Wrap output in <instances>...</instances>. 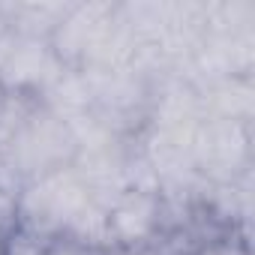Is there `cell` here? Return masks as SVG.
I'll return each mask as SVG.
<instances>
[{
  "label": "cell",
  "mask_w": 255,
  "mask_h": 255,
  "mask_svg": "<svg viewBox=\"0 0 255 255\" xmlns=\"http://www.w3.org/2000/svg\"><path fill=\"white\" fill-rule=\"evenodd\" d=\"M18 222V198L6 189H0V240H3Z\"/></svg>",
  "instance_id": "9a60e30c"
},
{
  "label": "cell",
  "mask_w": 255,
  "mask_h": 255,
  "mask_svg": "<svg viewBox=\"0 0 255 255\" xmlns=\"http://www.w3.org/2000/svg\"><path fill=\"white\" fill-rule=\"evenodd\" d=\"M129 150H132V138L75 153L72 168H75L78 180L84 183L93 204L108 207L114 198H120L129 189V174H126V168H129Z\"/></svg>",
  "instance_id": "8992f818"
},
{
  "label": "cell",
  "mask_w": 255,
  "mask_h": 255,
  "mask_svg": "<svg viewBox=\"0 0 255 255\" xmlns=\"http://www.w3.org/2000/svg\"><path fill=\"white\" fill-rule=\"evenodd\" d=\"M72 0H39V3H6L9 27L24 39H51L57 24L63 21Z\"/></svg>",
  "instance_id": "30bf717a"
},
{
  "label": "cell",
  "mask_w": 255,
  "mask_h": 255,
  "mask_svg": "<svg viewBox=\"0 0 255 255\" xmlns=\"http://www.w3.org/2000/svg\"><path fill=\"white\" fill-rule=\"evenodd\" d=\"M48 243H51L48 234H39V231L15 222V228L0 240V255H45Z\"/></svg>",
  "instance_id": "4fadbf2b"
},
{
  "label": "cell",
  "mask_w": 255,
  "mask_h": 255,
  "mask_svg": "<svg viewBox=\"0 0 255 255\" xmlns=\"http://www.w3.org/2000/svg\"><path fill=\"white\" fill-rule=\"evenodd\" d=\"M39 105L48 108L54 117L60 120H72L84 111L93 108V93H90V84H87V75L81 69H72L66 66L51 84L48 90L39 96Z\"/></svg>",
  "instance_id": "9c48e42d"
},
{
  "label": "cell",
  "mask_w": 255,
  "mask_h": 255,
  "mask_svg": "<svg viewBox=\"0 0 255 255\" xmlns=\"http://www.w3.org/2000/svg\"><path fill=\"white\" fill-rule=\"evenodd\" d=\"M90 255H138V252H129V249H120V246H105V249H93Z\"/></svg>",
  "instance_id": "e0dca14e"
},
{
  "label": "cell",
  "mask_w": 255,
  "mask_h": 255,
  "mask_svg": "<svg viewBox=\"0 0 255 255\" xmlns=\"http://www.w3.org/2000/svg\"><path fill=\"white\" fill-rule=\"evenodd\" d=\"M93 249H87L84 243H78L75 237H66V234H57V237H51V243H48V252L45 255H90Z\"/></svg>",
  "instance_id": "2e32d148"
},
{
  "label": "cell",
  "mask_w": 255,
  "mask_h": 255,
  "mask_svg": "<svg viewBox=\"0 0 255 255\" xmlns=\"http://www.w3.org/2000/svg\"><path fill=\"white\" fill-rule=\"evenodd\" d=\"M63 69L66 66L54 54L51 42L18 36L6 63L0 66V90H12V93H24V96L39 99Z\"/></svg>",
  "instance_id": "52a82bcc"
},
{
  "label": "cell",
  "mask_w": 255,
  "mask_h": 255,
  "mask_svg": "<svg viewBox=\"0 0 255 255\" xmlns=\"http://www.w3.org/2000/svg\"><path fill=\"white\" fill-rule=\"evenodd\" d=\"M192 255H249V234H225L198 246Z\"/></svg>",
  "instance_id": "5bb4252c"
},
{
  "label": "cell",
  "mask_w": 255,
  "mask_h": 255,
  "mask_svg": "<svg viewBox=\"0 0 255 255\" xmlns=\"http://www.w3.org/2000/svg\"><path fill=\"white\" fill-rule=\"evenodd\" d=\"M114 9H117L114 0H78V3H69L63 21L57 24V30L48 39L63 66L78 69L84 63L93 42L111 21Z\"/></svg>",
  "instance_id": "5b68a950"
},
{
  "label": "cell",
  "mask_w": 255,
  "mask_h": 255,
  "mask_svg": "<svg viewBox=\"0 0 255 255\" xmlns=\"http://www.w3.org/2000/svg\"><path fill=\"white\" fill-rule=\"evenodd\" d=\"M36 108H39V99H36V96L0 90V147H3V144L21 129V126L33 117Z\"/></svg>",
  "instance_id": "7c38bea8"
},
{
  "label": "cell",
  "mask_w": 255,
  "mask_h": 255,
  "mask_svg": "<svg viewBox=\"0 0 255 255\" xmlns=\"http://www.w3.org/2000/svg\"><path fill=\"white\" fill-rule=\"evenodd\" d=\"M75 153V138L66 120L39 105L33 117L0 147V189L18 198V192L30 180L72 165Z\"/></svg>",
  "instance_id": "6da1fadb"
},
{
  "label": "cell",
  "mask_w": 255,
  "mask_h": 255,
  "mask_svg": "<svg viewBox=\"0 0 255 255\" xmlns=\"http://www.w3.org/2000/svg\"><path fill=\"white\" fill-rule=\"evenodd\" d=\"M204 33H255V0H204Z\"/></svg>",
  "instance_id": "8fae6325"
},
{
  "label": "cell",
  "mask_w": 255,
  "mask_h": 255,
  "mask_svg": "<svg viewBox=\"0 0 255 255\" xmlns=\"http://www.w3.org/2000/svg\"><path fill=\"white\" fill-rule=\"evenodd\" d=\"M252 123L204 117L192 138L195 174L204 183H231L252 168Z\"/></svg>",
  "instance_id": "3957f363"
},
{
  "label": "cell",
  "mask_w": 255,
  "mask_h": 255,
  "mask_svg": "<svg viewBox=\"0 0 255 255\" xmlns=\"http://www.w3.org/2000/svg\"><path fill=\"white\" fill-rule=\"evenodd\" d=\"M93 201H90L84 183L78 180L75 168L66 165V168L48 171V174L30 180L18 192V222L39 234L57 237V234H66L72 228V222Z\"/></svg>",
  "instance_id": "7a4b0ae2"
},
{
  "label": "cell",
  "mask_w": 255,
  "mask_h": 255,
  "mask_svg": "<svg viewBox=\"0 0 255 255\" xmlns=\"http://www.w3.org/2000/svg\"><path fill=\"white\" fill-rule=\"evenodd\" d=\"M204 117H222L234 123L255 120V75L216 78L198 87Z\"/></svg>",
  "instance_id": "ba28073f"
},
{
  "label": "cell",
  "mask_w": 255,
  "mask_h": 255,
  "mask_svg": "<svg viewBox=\"0 0 255 255\" xmlns=\"http://www.w3.org/2000/svg\"><path fill=\"white\" fill-rule=\"evenodd\" d=\"M111 246L144 252L165 228V201L162 192L150 189H126L105 207Z\"/></svg>",
  "instance_id": "277c9868"
}]
</instances>
